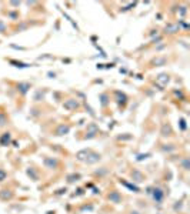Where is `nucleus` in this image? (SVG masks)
<instances>
[{
  "label": "nucleus",
  "mask_w": 190,
  "mask_h": 214,
  "mask_svg": "<svg viewBox=\"0 0 190 214\" xmlns=\"http://www.w3.org/2000/svg\"><path fill=\"white\" fill-rule=\"evenodd\" d=\"M109 200L117 204V203H120V200H122V195L119 194L117 191H111L110 194H109Z\"/></svg>",
  "instance_id": "f257e3e1"
},
{
  "label": "nucleus",
  "mask_w": 190,
  "mask_h": 214,
  "mask_svg": "<svg viewBox=\"0 0 190 214\" xmlns=\"http://www.w3.org/2000/svg\"><path fill=\"white\" fill-rule=\"evenodd\" d=\"M45 164H46V166L49 167V169H56L59 163H57V160H52V158H46V160H45Z\"/></svg>",
  "instance_id": "f03ea898"
},
{
  "label": "nucleus",
  "mask_w": 190,
  "mask_h": 214,
  "mask_svg": "<svg viewBox=\"0 0 190 214\" xmlns=\"http://www.w3.org/2000/svg\"><path fill=\"white\" fill-rule=\"evenodd\" d=\"M69 130H70L69 126H60L59 129L56 130V134H57V136H63L66 133H69Z\"/></svg>",
  "instance_id": "7ed1b4c3"
},
{
  "label": "nucleus",
  "mask_w": 190,
  "mask_h": 214,
  "mask_svg": "<svg viewBox=\"0 0 190 214\" xmlns=\"http://www.w3.org/2000/svg\"><path fill=\"white\" fill-rule=\"evenodd\" d=\"M6 177H7L6 171H4L3 169H0V183H1V181H4V180H6Z\"/></svg>",
  "instance_id": "20e7f679"
}]
</instances>
